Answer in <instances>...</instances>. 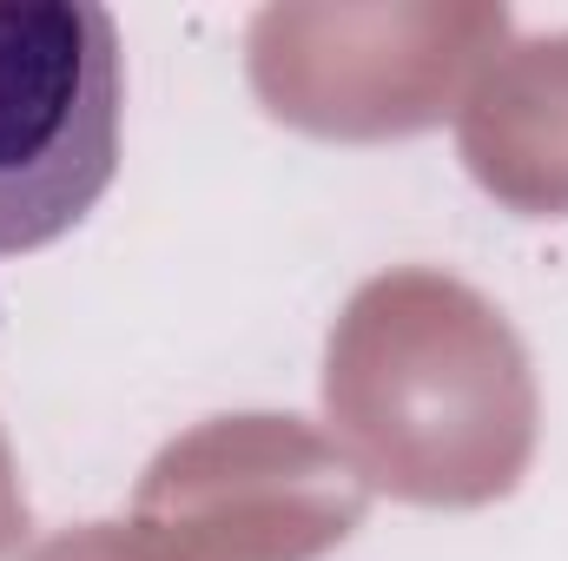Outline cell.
<instances>
[{
  "label": "cell",
  "instance_id": "6da1fadb",
  "mask_svg": "<svg viewBox=\"0 0 568 561\" xmlns=\"http://www.w3.org/2000/svg\"><path fill=\"white\" fill-rule=\"evenodd\" d=\"M126 67L93 0H0V258L67 238L120 172Z\"/></svg>",
  "mask_w": 568,
  "mask_h": 561
}]
</instances>
